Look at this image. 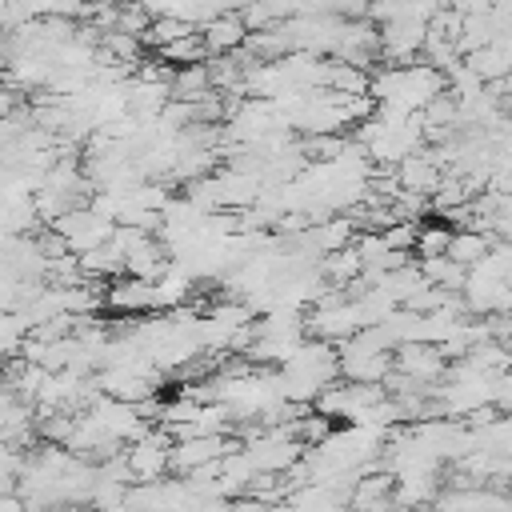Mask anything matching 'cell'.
Instances as JSON below:
<instances>
[{
	"instance_id": "cell-1",
	"label": "cell",
	"mask_w": 512,
	"mask_h": 512,
	"mask_svg": "<svg viewBox=\"0 0 512 512\" xmlns=\"http://www.w3.org/2000/svg\"><path fill=\"white\" fill-rule=\"evenodd\" d=\"M168 452H172L168 432H160V436H156V432H144V436H136V440L128 444V452H124L120 460H124L132 484H156V480L168 472Z\"/></svg>"
},
{
	"instance_id": "cell-2",
	"label": "cell",
	"mask_w": 512,
	"mask_h": 512,
	"mask_svg": "<svg viewBox=\"0 0 512 512\" xmlns=\"http://www.w3.org/2000/svg\"><path fill=\"white\" fill-rule=\"evenodd\" d=\"M424 36H428L424 20H408V16L388 20V24H380V56L392 64H408L424 48Z\"/></svg>"
},
{
	"instance_id": "cell-3",
	"label": "cell",
	"mask_w": 512,
	"mask_h": 512,
	"mask_svg": "<svg viewBox=\"0 0 512 512\" xmlns=\"http://www.w3.org/2000/svg\"><path fill=\"white\" fill-rule=\"evenodd\" d=\"M200 40H204L208 56H228V52L244 48V40H248V28H244L240 12H220V16L204 20V28H200Z\"/></svg>"
},
{
	"instance_id": "cell-4",
	"label": "cell",
	"mask_w": 512,
	"mask_h": 512,
	"mask_svg": "<svg viewBox=\"0 0 512 512\" xmlns=\"http://www.w3.org/2000/svg\"><path fill=\"white\" fill-rule=\"evenodd\" d=\"M108 308L112 312H152L160 308L156 300V280H136V276H120L112 288H108Z\"/></svg>"
},
{
	"instance_id": "cell-5",
	"label": "cell",
	"mask_w": 512,
	"mask_h": 512,
	"mask_svg": "<svg viewBox=\"0 0 512 512\" xmlns=\"http://www.w3.org/2000/svg\"><path fill=\"white\" fill-rule=\"evenodd\" d=\"M488 252H492V240H488L484 232H476V228H456L444 256H448L452 264H460V268H472V264H480Z\"/></svg>"
},
{
	"instance_id": "cell-6",
	"label": "cell",
	"mask_w": 512,
	"mask_h": 512,
	"mask_svg": "<svg viewBox=\"0 0 512 512\" xmlns=\"http://www.w3.org/2000/svg\"><path fill=\"white\" fill-rule=\"evenodd\" d=\"M192 32H196V24H188V20H180V16H156V20L148 24V32H144V44H152V48H168V44L192 36Z\"/></svg>"
},
{
	"instance_id": "cell-7",
	"label": "cell",
	"mask_w": 512,
	"mask_h": 512,
	"mask_svg": "<svg viewBox=\"0 0 512 512\" xmlns=\"http://www.w3.org/2000/svg\"><path fill=\"white\" fill-rule=\"evenodd\" d=\"M448 240H452V228L448 224H416V256L420 260H432V256H444L448 252Z\"/></svg>"
},
{
	"instance_id": "cell-8",
	"label": "cell",
	"mask_w": 512,
	"mask_h": 512,
	"mask_svg": "<svg viewBox=\"0 0 512 512\" xmlns=\"http://www.w3.org/2000/svg\"><path fill=\"white\" fill-rule=\"evenodd\" d=\"M160 56H164V60H172V64H200V60H208V48H204L200 32H192V36H184V40H176V44L160 48Z\"/></svg>"
},
{
	"instance_id": "cell-9",
	"label": "cell",
	"mask_w": 512,
	"mask_h": 512,
	"mask_svg": "<svg viewBox=\"0 0 512 512\" xmlns=\"http://www.w3.org/2000/svg\"><path fill=\"white\" fill-rule=\"evenodd\" d=\"M16 108H20V92H16L12 84H0V120L12 116Z\"/></svg>"
}]
</instances>
